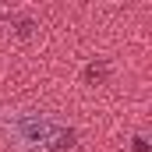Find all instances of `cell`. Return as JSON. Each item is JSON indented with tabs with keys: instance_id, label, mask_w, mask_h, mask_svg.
Masks as SVG:
<instances>
[{
	"instance_id": "cell-1",
	"label": "cell",
	"mask_w": 152,
	"mask_h": 152,
	"mask_svg": "<svg viewBox=\"0 0 152 152\" xmlns=\"http://www.w3.org/2000/svg\"><path fill=\"white\" fill-rule=\"evenodd\" d=\"M7 134L25 152H53L64 142L71 145V131H64V124H57L46 113H11L7 117Z\"/></svg>"
}]
</instances>
